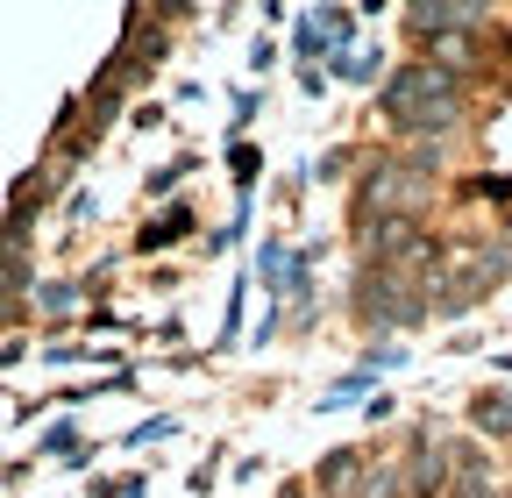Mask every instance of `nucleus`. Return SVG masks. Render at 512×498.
Returning <instances> with one entry per match:
<instances>
[{
  "label": "nucleus",
  "instance_id": "nucleus-3",
  "mask_svg": "<svg viewBox=\"0 0 512 498\" xmlns=\"http://www.w3.org/2000/svg\"><path fill=\"white\" fill-rule=\"evenodd\" d=\"M356 306H363V321H413V314H420V299H413V292H399V278H392V271H363Z\"/></svg>",
  "mask_w": 512,
  "mask_h": 498
},
{
  "label": "nucleus",
  "instance_id": "nucleus-1",
  "mask_svg": "<svg viewBox=\"0 0 512 498\" xmlns=\"http://www.w3.org/2000/svg\"><path fill=\"white\" fill-rule=\"evenodd\" d=\"M384 114H392L406 136H448L463 100H456V79L441 65H406L392 86H384Z\"/></svg>",
  "mask_w": 512,
  "mask_h": 498
},
{
  "label": "nucleus",
  "instance_id": "nucleus-4",
  "mask_svg": "<svg viewBox=\"0 0 512 498\" xmlns=\"http://www.w3.org/2000/svg\"><path fill=\"white\" fill-rule=\"evenodd\" d=\"M463 22H484V8H413V29L420 36H456Z\"/></svg>",
  "mask_w": 512,
  "mask_h": 498
},
{
  "label": "nucleus",
  "instance_id": "nucleus-2",
  "mask_svg": "<svg viewBox=\"0 0 512 498\" xmlns=\"http://www.w3.org/2000/svg\"><path fill=\"white\" fill-rule=\"evenodd\" d=\"M420 207V178L413 171H377L363 185V221H406Z\"/></svg>",
  "mask_w": 512,
  "mask_h": 498
},
{
  "label": "nucleus",
  "instance_id": "nucleus-5",
  "mask_svg": "<svg viewBox=\"0 0 512 498\" xmlns=\"http://www.w3.org/2000/svg\"><path fill=\"white\" fill-rule=\"evenodd\" d=\"M477 420H484L491 434H505V427H512V399H477Z\"/></svg>",
  "mask_w": 512,
  "mask_h": 498
}]
</instances>
